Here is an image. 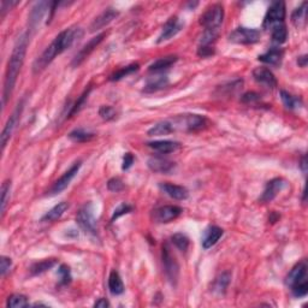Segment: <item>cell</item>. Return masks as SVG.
I'll use <instances>...</instances> for the list:
<instances>
[{
  "label": "cell",
  "instance_id": "48",
  "mask_svg": "<svg viewBox=\"0 0 308 308\" xmlns=\"http://www.w3.org/2000/svg\"><path fill=\"white\" fill-rule=\"evenodd\" d=\"M18 4V1H6V0H2L1 1V18L5 17V15H6V12L9 10L12 9L13 6H16V5Z\"/></svg>",
  "mask_w": 308,
  "mask_h": 308
},
{
  "label": "cell",
  "instance_id": "51",
  "mask_svg": "<svg viewBox=\"0 0 308 308\" xmlns=\"http://www.w3.org/2000/svg\"><path fill=\"white\" fill-rule=\"evenodd\" d=\"M307 61H308L307 54H304V56L299 57V59H298V64H299L300 67H301V68H306V67H307Z\"/></svg>",
  "mask_w": 308,
  "mask_h": 308
},
{
  "label": "cell",
  "instance_id": "33",
  "mask_svg": "<svg viewBox=\"0 0 308 308\" xmlns=\"http://www.w3.org/2000/svg\"><path fill=\"white\" fill-rule=\"evenodd\" d=\"M56 264H57L56 259H45V260L39 261V263H35L34 265L31 267V272L34 276H37V274H41L43 272L51 270Z\"/></svg>",
  "mask_w": 308,
  "mask_h": 308
},
{
  "label": "cell",
  "instance_id": "6",
  "mask_svg": "<svg viewBox=\"0 0 308 308\" xmlns=\"http://www.w3.org/2000/svg\"><path fill=\"white\" fill-rule=\"evenodd\" d=\"M162 259H163V266H164L165 276L168 278L169 282L172 285H176L178 282L179 277V265L177 263L175 255L171 252V248L168 243L163 244V252H162Z\"/></svg>",
  "mask_w": 308,
  "mask_h": 308
},
{
  "label": "cell",
  "instance_id": "16",
  "mask_svg": "<svg viewBox=\"0 0 308 308\" xmlns=\"http://www.w3.org/2000/svg\"><path fill=\"white\" fill-rule=\"evenodd\" d=\"M52 2L47 1H40L35 4V6L33 7L31 11V15H29V32L35 31L37 28V26L41 22L43 15L46 13L47 9H50Z\"/></svg>",
  "mask_w": 308,
  "mask_h": 308
},
{
  "label": "cell",
  "instance_id": "42",
  "mask_svg": "<svg viewBox=\"0 0 308 308\" xmlns=\"http://www.w3.org/2000/svg\"><path fill=\"white\" fill-rule=\"evenodd\" d=\"M132 211H133V207L132 206L128 205V204H122V205H119L116 209H114L111 220H112V222H114V220L118 219L119 217L124 216V214L130 213V212H132Z\"/></svg>",
  "mask_w": 308,
  "mask_h": 308
},
{
  "label": "cell",
  "instance_id": "36",
  "mask_svg": "<svg viewBox=\"0 0 308 308\" xmlns=\"http://www.w3.org/2000/svg\"><path fill=\"white\" fill-rule=\"evenodd\" d=\"M171 241H172V243L175 244L176 248H178L181 252H187L188 248H189V239H188L187 236L184 235V234H175L172 237H171Z\"/></svg>",
  "mask_w": 308,
  "mask_h": 308
},
{
  "label": "cell",
  "instance_id": "30",
  "mask_svg": "<svg viewBox=\"0 0 308 308\" xmlns=\"http://www.w3.org/2000/svg\"><path fill=\"white\" fill-rule=\"evenodd\" d=\"M280 99L289 110H298L302 106V99L285 91H280Z\"/></svg>",
  "mask_w": 308,
  "mask_h": 308
},
{
  "label": "cell",
  "instance_id": "11",
  "mask_svg": "<svg viewBox=\"0 0 308 308\" xmlns=\"http://www.w3.org/2000/svg\"><path fill=\"white\" fill-rule=\"evenodd\" d=\"M182 214V208L175 205H166L153 211V220L155 223H170Z\"/></svg>",
  "mask_w": 308,
  "mask_h": 308
},
{
  "label": "cell",
  "instance_id": "26",
  "mask_svg": "<svg viewBox=\"0 0 308 308\" xmlns=\"http://www.w3.org/2000/svg\"><path fill=\"white\" fill-rule=\"evenodd\" d=\"M175 132V128H173L172 119L171 121H163L157 123L151 129L148 130L149 136H162V135H169V134Z\"/></svg>",
  "mask_w": 308,
  "mask_h": 308
},
{
  "label": "cell",
  "instance_id": "8",
  "mask_svg": "<svg viewBox=\"0 0 308 308\" xmlns=\"http://www.w3.org/2000/svg\"><path fill=\"white\" fill-rule=\"evenodd\" d=\"M260 37L261 33L258 29L240 27L230 33L229 41L239 43V45H253V43L260 41Z\"/></svg>",
  "mask_w": 308,
  "mask_h": 308
},
{
  "label": "cell",
  "instance_id": "40",
  "mask_svg": "<svg viewBox=\"0 0 308 308\" xmlns=\"http://www.w3.org/2000/svg\"><path fill=\"white\" fill-rule=\"evenodd\" d=\"M89 93H91V88H88V91H84V93H83L82 95H81L80 99H78L77 102H76L75 105L71 106V110H70L69 116H68V117H71V116H73V114L77 113L78 111H80L81 108L83 107V105H84V103H86L87 98H88Z\"/></svg>",
  "mask_w": 308,
  "mask_h": 308
},
{
  "label": "cell",
  "instance_id": "49",
  "mask_svg": "<svg viewBox=\"0 0 308 308\" xmlns=\"http://www.w3.org/2000/svg\"><path fill=\"white\" fill-rule=\"evenodd\" d=\"M134 155L132 153H125L123 158V165H122V169L123 170H128V169L132 168V165L134 164Z\"/></svg>",
  "mask_w": 308,
  "mask_h": 308
},
{
  "label": "cell",
  "instance_id": "31",
  "mask_svg": "<svg viewBox=\"0 0 308 308\" xmlns=\"http://www.w3.org/2000/svg\"><path fill=\"white\" fill-rule=\"evenodd\" d=\"M272 31V41L274 43H278V45H282L287 41L288 39V29L285 27L284 23H279L276 24L271 28Z\"/></svg>",
  "mask_w": 308,
  "mask_h": 308
},
{
  "label": "cell",
  "instance_id": "38",
  "mask_svg": "<svg viewBox=\"0 0 308 308\" xmlns=\"http://www.w3.org/2000/svg\"><path fill=\"white\" fill-rule=\"evenodd\" d=\"M138 70V64H132L129 65V67H125V68H122L121 70H118L117 72H114L112 76L110 77L111 81H119L122 80V78L125 77V76L130 75V73L137 71Z\"/></svg>",
  "mask_w": 308,
  "mask_h": 308
},
{
  "label": "cell",
  "instance_id": "17",
  "mask_svg": "<svg viewBox=\"0 0 308 308\" xmlns=\"http://www.w3.org/2000/svg\"><path fill=\"white\" fill-rule=\"evenodd\" d=\"M118 15H119L118 11L112 9V7L106 9L103 12L100 13V15L92 22L91 32L94 33V32L100 31V29L105 28V27L108 26V24H110L113 20H116V18L118 17Z\"/></svg>",
  "mask_w": 308,
  "mask_h": 308
},
{
  "label": "cell",
  "instance_id": "9",
  "mask_svg": "<svg viewBox=\"0 0 308 308\" xmlns=\"http://www.w3.org/2000/svg\"><path fill=\"white\" fill-rule=\"evenodd\" d=\"M285 18V4L283 1L272 2L271 6L267 10L265 18H264V28L271 29L276 24L283 23Z\"/></svg>",
  "mask_w": 308,
  "mask_h": 308
},
{
  "label": "cell",
  "instance_id": "4",
  "mask_svg": "<svg viewBox=\"0 0 308 308\" xmlns=\"http://www.w3.org/2000/svg\"><path fill=\"white\" fill-rule=\"evenodd\" d=\"M173 128L176 130H187V132H199L205 129L207 119L200 114H184L172 119Z\"/></svg>",
  "mask_w": 308,
  "mask_h": 308
},
{
  "label": "cell",
  "instance_id": "39",
  "mask_svg": "<svg viewBox=\"0 0 308 308\" xmlns=\"http://www.w3.org/2000/svg\"><path fill=\"white\" fill-rule=\"evenodd\" d=\"M218 31H211V29H205L203 36L200 39V46H211L212 43L217 40Z\"/></svg>",
  "mask_w": 308,
  "mask_h": 308
},
{
  "label": "cell",
  "instance_id": "5",
  "mask_svg": "<svg viewBox=\"0 0 308 308\" xmlns=\"http://www.w3.org/2000/svg\"><path fill=\"white\" fill-rule=\"evenodd\" d=\"M76 222L84 234L89 236H98L97 219L94 217L92 204H86L83 207H81L76 216Z\"/></svg>",
  "mask_w": 308,
  "mask_h": 308
},
{
  "label": "cell",
  "instance_id": "13",
  "mask_svg": "<svg viewBox=\"0 0 308 308\" xmlns=\"http://www.w3.org/2000/svg\"><path fill=\"white\" fill-rule=\"evenodd\" d=\"M287 185V182L283 178H274L270 182H267L265 189H264L263 194L259 198V201L263 204L271 203L276 196L284 189V187Z\"/></svg>",
  "mask_w": 308,
  "mask_h": 308
},
{
  "label": "cell",
  "instance_id": "44",
  "mask_svg": "<svg viewBox=\"0 0 308 308\" xmlns=\"http://www.w3.org/2000/svg\"><path fill=\"white\" fill-rule=\"evenodd\" d=\"M58 274L59 277H61L62 284H68V283H70V280H71V274H70L69 266L62 265L58 270Z\"/></svg>",
  "mask_w": 308,
  "mask_h": 308
},
{
  "label": "cell",
  "instance_id": "43",
  "mask_svg": "<svg viewBox=\"0 0 308 308\" xmlns=\"http://www.w3.org/2000/svg\"><path fill=\"white\" fill-rule=\"evenodd\" d=\"M107 188H108V190H111V192L118 193L124 189V183L121 178L114 177V178H111L110 181L107 182Z\"/></svg>",
  "mask_w": 308,
  "mask_h": 308
},
{
  "label": "cell",
  "instance_id": "32",
  "mask_svg": "<svg viewBox=\"0 0 308 308\" xmlns=\"http://www.w3.org/2000/svg\"><path fill=\"white\" fill-rule=\"evenodd\" d=\"M306 16H307V2H302L301 6L294 10L293 15H291V21H293L294 26L301 28L306 24Z\"/></svg>",
  "mask_w": 308,
  "mask_h": 308
},
{
  "label": "cell",
  "instance_id": "12",
  "mask_svg": "<svg viewBox=\"0 0 308 308\" xmlns=\"http://www.w3.org/2000/svg\"><path fill=\"white\" fill-rule=\"evenodd\" d=\"M105 36H106L105 33H102V34L97 35V36H94V37H93V39L89 40V41L87 42L86 45H84L83 47L81 48L80 51H78V53L75 56V58H73V61L71 63L72 67L73 68L80 67V65L82 64V63L86 61L87 58H88L89 54H91L92 52L94 51L95 48L98 47V46H99V43L103 41V37H105Z\"/></svg>",
  "mask_w": 308,
  "mask_h": 308
},
{
  "label": "cell",
  "instance_id": "2",
  "mask_svg": "<svg viewBox=\"0 0 308 308\" xmlns=\"http://www.w3.org/2000/svg\"><path fill=\"white\" fill-rule=\"evenodd\" d=\"M29 40H31V34L24 33L21 35L17 43L13 47L12 53L9 59L7 64L6 73H5V82H4V91H2V106H6L7 100L12 95L13 88H15L16 82H17L18 73L21 71V68L23 65L24 58H26L27 46H28Z\"/></svg>",
  "mask_w": 308,
  "mask_h": 308
},
{
  "label": "cell",
  "instance_id": "37",
  "mask_svg": "<svg viewBox=\"0 0 308 308\" xmlns=\"http://www.w3.org/2000/svg\"><path fill=\"white\" fill-rule=\"evenodd\" d=\"M10 193H11V182L5 181L1 185V217L4 216L5 211H6V206L10 200Z\"/></svg>",
  "mask_w": 308,
  "mask_h": 308
},
{
  "label": "cell",
  "instance_id": "14",
  "mask_svg": "<svg viewBox=\"0 0 308 308\" xmlns=\"http://www.w3.org/2000/svg\"><path fill=\"white\" fill-rule=\"evenodd\" d=\"M23 105H24L23 102H21L20 103H18L16 110L13 111V113L10 116V118L7 119L6 124H5L4 129H2V133H1V148L2 149L6 147L7 141L10 140L11 135H12L13 130H15L16 125H17L18 123V119H20L22 111H23Z\"/></svg>",
  "mask_w": 308,
  "mask_h": 308
},
{
  "label": "cell",
  "instance_id": "10",
  "mask_svg": "<svg viewBox=\"0 0 308 308\" xmlns=\"http://www.w3.org/2000/svg\"><path fill=\"white\" fill-rule=\"evenodd\" d=\"M81 168V162H76L67 172L63 173V176H61V178L57 179L54 182V184L52 185V188L50 189V195H57L59 193H62L65 188H68V185L71 183V181L73 179V177L77 175L78 170Z\"/></svg>",
  "mask_w": 308,
  "mask_h": 308
},
{
  "label": "cell",
  "instance_id": "29",
  "mask_svg": "<svg viewBox=\"0 0 308 308\" xmlns=\"http://www.w3.org/2000/svg\"><path fill=\"white\" fill-rule=\"evenodd\" d=\"M168 84H169V80L166 76H158V77L152 78V80H149L148 82L146 83V86H144V88H143V92L144 93L158 92V91H160V89L165 88Z\"/></svg>",
  "mask_w": 308,
  "mask_h": 308
},
{
  "label": "cell",
  "instance_id": "7",
  "mask_svg": "<svg viewBox=\"0 0 308 308\" xmlns=\"http://www.w3.org/2000/svg\"><path fill=\"white\" fill-rule=\"evenodd\" d=\"M224 20V7L220 4H214L209 6L200 17V24L205 29H211V31H218L220 24Z\"/></svg>",
  "mask_w": 308,
  "mask_h": 308
},
{
  "label": "cell",
  "instance_id": "20",
  "mask_svg": "<svg viewBox=\"0 0 308 308\" xmlns=\"http://www.w3.org/2000/svg\"><path fill=\"white\" fill-rule=\"evenodd\" d=\"M223 234H224V231H223V229H220L219 226L217 225L208 226L205 230V233H204L203 241H201L204 249H208V248L213 247L214 244L219 241L220 237L223 236Z\"/></svg>",
  "mask_w": 308,
  "mask_h": 308
},
{
  "label": "cell",
  "instance_id": "15",
  "mask_svg": "<svg viewBox=\"0 0 308 308\" xmlns=\"http://www.w3.org/2000/svg\"><path fill=\"white\" fill-rule=\"evenodd\" d=\"M182 28H183V23L178 20V17H176V16L175 17H171L170 20L166 22L165 26L163 27L162 34L158 37L157 42L162 43L164 41H168L171 37H173L175 35L178 34Z\"/></svg>",
  "mask_w": 308,
  "mask_h": 308
},
{
  "label": "cell",
  "instance_id": "19",
  "mask_svg": "<svg viewBox=\"0 0 308 308\" xmlns=\"http://www.w3.org/2000/svg\"><path fill=\"white\" fill-rule=\"evenodd\" d=\"M148 168L154 172L169 173L175 169V163L164 157H152L148 160Z\"/></svg>",
  "mask_w": 308,
  "mask_h": 308
},
{
  "label": "cell",
  "instance_id": "45",
  "mask_svg": "<svg viewBox=\"0 0 308 308\" xmlns=\"http://www.w3.org/2000/svg\"><path fill=\"white\" fill-rule=\"evenodd\" d=\"M259 100H260V95L254 92H248L246 94L242 95L241 98V102L243 103H247V105H254Z\"/></svg>",
  "mask_w": 308,
  "mask_h": 308
},
{
  "label": "cell",
  "instance_id": "41",
  "mask_svg": "<svg viewBox=\"0 0 308 308\" xmlns=\"http://www.w3.org/2000/svg\"><path fill=\"white\" fill-rule=\"evenodd\" d=\"M99 114L103 119H105V121H112V119L116 118L117 112L113 107H111V106H102V107L99 108Z\"/></svg>",
  "mask_w": 308,
  "mask_h": 308
},
{
  "label": "cell",
  "instance_id": "21",
  "mask_svg": "<svg viewBox=\"0 0 308 308\" xmlns=\"http://www.w3.org/2000/svg\"><path fill=\"white\" fill-rule=\"evenodd\" d=\"M159 188L163 193H165L166 195L170 196L171 199H175V200H185L189 196V192H188L187 188L182 187V185L162 183L159 185Z\"/></svg>",
  "mask_w": 308,
  "mask_h": 308
},
{
  "label": "cell",
  "instance_id": "1",
  "mask_svg": "<svg viewBox=\"0 0 308 308\" xmlns=\"http://www.w3.org/2000/svg\"><path fill=\"white\" fill-rule=\"evenodd\" d=\"M83 36L82 29L75 27V28H69L65 29L62 33H59L56 36V39L52 41V43L42 52L41 56L34 62L33 65V71L35 73H39L42 71L43 69L47 68V65H50L53 59L57 56L62 54L63 52L67 51L68 48H70L77 40H80Z\"/></svg>",
  "mask_w": 308,
  "mask_h": 308
},
{
  "label": "cell",
  "instance_id": "50",
  "mask_svg": "<svg viewBox=\"0 0 308 308\" xmlns=\"http://www.w3.org/2000/svg\"><path fill=\"white\" fill-rule=\"evenodd\" d=\"M94 307H98V308L110 307V302H108L106 299H99V300H98V301L94 304Z\"/></svg>",
  "mask_w": 308,
  "mask_h": 308
},
{
  "label": "cell",
  "instance_id": "27",
  "mask_svg": "<svg viewBox=\"0 0 308 308\" xmlns=\"http://www.w3.org/2000/svg\"><path fill=\"white\" fill-rule=\"evenodd\" d=\"M108 289L112 295H121L124 293V284L121 276L117 271H111L108 276Z\"/></svg>",
  "mask_w": 308,
  "mask_h": 308
},
{
  "label": "cell",
  "instance_id": "18",
  "mask_svg": "<svg viewBox=\"0 0 308 308\" xmlns=\"http://www.w3.org/2000/svg\"><path fill=\"white\" fill-rule=\"evenodd\" d=\"M253 77L258 83L263 84L267 88H274L277 86V80L272 71L267 68H257L253 70Z\"/></svg>",
  "mask_w": 308,
  "mask_h": 308
},
{
  "label": "cell",
  "instance_id": "35",
  "mask_svg": "<svg viewBox=\"0 0 308 308\" xmlns=\"http://www.w3.org/2000/svg\"><path fill=\"white\" fill-rule=\"evenodd\" d=\"M6 306L11 308H22V307H28L29 302L28 298L22 294H13V295L9 296L6 302Z\"/></svg>",
  "mask_w": 308,
  "mask_h": 308
},
{
  "label": "cell",
  "instance_id": "34",
  "mask_svg": "<svg viewBox=\"0 0 308 308\" xmlns=\"http://www.w3.org/2000/svg\"><path fill=\"white\" fill-rule=\"evenodd\" d=\"M94 136V133L84 129H75L69 134V138L73 142H87V141H91Z\"/></svg>",
  "mask_w": 308,
  "mask_h": 308
},
{
  "label": "cell",
  "instance_id": "25",
  "mask_svg": "<svg viewBox=\"0 0 308 308\" xmlns=\"http://www.w3.org/2000/svg\"><path fill=\"white\" fill-rule=\"evenodd\" d=\"M68 208H69V204L65 203V201L59 203L58 205L52 207L50 211L42 217L41 220L42 222H56V220H58L67 212Z\"/></svg>",
  "mask_w": 308,
  "mask_h": 308
},
{
  "label": "cell",
  "instance_id": "3",
  "mask_svg": "<svg viewBox=\"0 0 308 308\" xmlns=\"http://www.w3.org/2000/svg\"><path fill=\"white\" fill-rule=\"evenodd\" d=\"M285 284L290 288L291 293L295 298H304L308 293L307 279V263L301 261L291 269L285 279Z\"/></svg>",
  "mask_w": 308,
  "mask_h": 308
},
{
  "label": "cell",
  "instance_id": "46",
  "mask_svg": "<svg viewBox=\"0 0 308 308\" xmlns=\"http://www.w3.org/2000/svg\"><path fill=\"white\" fill-rule=\"evenodd\" d=\"M11 267H12V260L7 257H1V260H0V274H1V277H5L9 274Z\"/></svg>",
  "mask_w": 308,
  "mask_h": 308
},
{
  "label": "cell",
  "instance_id": "47",
  "mask_svg": "<svg viewBox=\"0 0 308 308\" xmlns=\"http://www.w3.org/2000/svg\"><path fill=\"white\" fill-rule=\"evenodd\" d=\"M198 54L203 58H207L214 54V48L212 46H200L198 50Z\"/></svg>",
  "mask_w": 308,
  "mask_h": 308
},
{
  "label": "cell",
  "instance_id": "28",
  "mask_svg": "<svg viewBox=\"0 0 308 308\" xmlns=\"http://www.w3.org/2000/svg\"><path fill=\"white\" fill-rule=\"evenodd\" d=\"M231 282V274L230 272H223L214 279L213 285H212V290L217 294H224L228 289L229 284Z\"/></svg>",
  "mask_w": 308,
  "mask_h": 308
},
{
  "label": "cell",
  "instance_id": "22",
  "mask_svg": "<svg viewBox=\"0 0 308 308\" xmlns=\"http://www.w3.org/2000/svg\"><path fill=\"white\" fill-rule=\"evenodd\" d=\"M149 148L154 149L155 152L162 154L172 153V152L177 151L181 147L179 142L177 141H170V140H160V141H152V142L147 143Z\"/></svg>",
  "mask_w": 308,
  "mask_h": 308
},
{
  "label": "cell",
  "instance_id": "23",
  "mask_svg": "<svg viewBox=\"0 0 308 308\" xmlns=\"http://www.w3.org/2000/svg\"><path fill=\"white\" fill-rule=\"evenodd\" d=\"M283 56H284V53H283V51L280 48L272 47L266 53L259 56L258 59L267 65H271V67H280L282 65Z\"/></svg>",
  "mask_w": 308,
  "mask_h": 308
},
{
  "label": "cell",
  "instance_id": "24",
  "mask_svg": "<svg viewBox=\"0 0 308 308\" xmlns=\"http://www.w3.org/2000/svg\"><path fill=\"white\" fill-rule=\"evenodd\" d=\"M178 61L177 56H168V57H163V58H159L158 61H155L154 63H152L148 68V71L152 73H160L165 70H168L169 68L172 67L175 63Z\"/></svg>",
  "mask_w": 308,
  "mask_h": 308
},
{
  "label": "cell",
  "instance_id": "52",
  "mask_svg": "<svg viewBox=\"0 0 308 308\" xmlns=\"http://www.w3.org/2000/svg\"><path fill=\"white\" fill-rule=\"evenodd\" d=\"M300 168H301L302 172H304V173H306V171H307V163H306V157H304V158H302V160H301V164H300Z\"/></svg>",
  "mask_w": 308,
  "mask_h": 308
}]
</instances>
